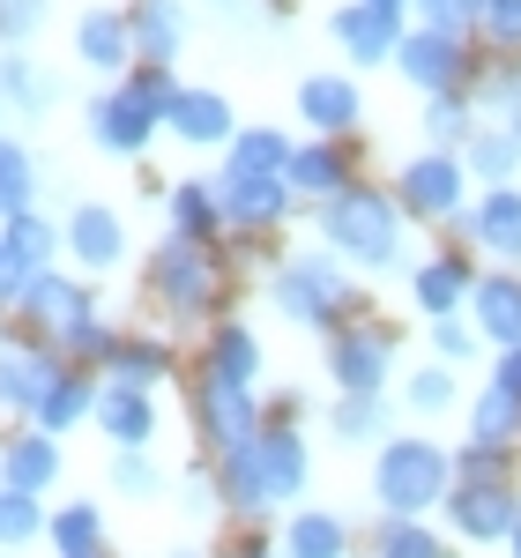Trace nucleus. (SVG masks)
<instances>
[{
	"label": "nucleus",
	"instance_id": "nucleus-1",
	"mask_svg": "<svg viewBox=\"0 0 521 558\" xmlns=\"http://www.w3.org/2000/svg\"><path fill=\"white\" fill-rule=\"evenodd\" d=\"M268 305L299 328H320V336H336L343 320H365V299L350 291L343 254H328V246H299V254L276 260L268 268Z\"/></svg>",
	"mask_w": 521,
	"mask_h": 558
},
{
	"label": "nucleus",
	"instance_id": "nucleus-2",
	"mask_svg": "<svg viewBox=\"0 0 521 558\" xmlns=\"http://www.w3.org/2000/svg\"><path fill=\"white\" fill-rule=\"evenodd\" d=\"M320 246L343 254V268H373V276L402 268V209H395V194L358 179L336 202H320Z\"/></svg>",
	"mask_w": 521,
	"mask_h": 558
},
{
	"label": "nucleus",
	"instance_id": "nucleus-3",
	"mask_svg": "<svg viewBox=\"0 0 521 558\" xmlns=\"http://www.w3.org/2000/svg\"><path fill=\"white\" fill-rule=\"evenodd\" d=\"M455 492V454L425 439V432H402V439H380V462H373V499L380 514L402 521H425L433 507H447Z\"/></svg>",
	"mask_w": 521,
	"mask_h": 558
},
{
	"label": "nucleus",
	"instance_id": "nucleus-4",
	"mask_svg": "<svg viewBox=\"0 0 521 558\" xmlns=\"http://www.w3.org/2000/svg\"><path fill=\"white\" fill-rule=\"evenodd\" d=\"M149 299L179 313V320H209L223 299V260L217 246H202V239H172L165 231V246L149 254Z\"/></svg>",
	"mask_w": 521,
	"mask_h": 558
},
{
	"label": "nucleus",
	"instance_id": "nucleus-5",
	"mask_svg": "<svg viewBox=\"0 0 521 558\" xmlns=\"http://www.w3.org/2000/svg\"><path fill=\"white\" fill-rule=\"evenodd\" d=\"M470 186L477 179L462 172V157L455 149H425V157H410L402 172H395V209L402 216H425V223H462V209H470Z\"/></svg>",
	"mask_w": 521,
	"mask_h": 558
},
{
	"label": "nucleus",
	"instance_id": "nucleus-6",
	"mask_svg": "<svg viewBox=\"0 0 521 558\" xmlns=\"http://www.w3.org/2000/svg\"><path fill=\"white\" fill-rule=\"evenodd\" d=\"M521 521V484L514 476H455L447 492V529L462 544H507Z\"/></svg>",
	"mask_w": 521,
	"mask_h": 558
},
{
	"label": "nucleus",
	"instance_id": "nucleus-7",
	"mask_svg": "<svg viewBox=\"0 0 521 558\" xmlns=\"http://www.w3.org/2000/svg\"><path fill=\"white\" fill-rule=\"evenodd\" d=\"M395 373V328L388 320H343L328 336V380L336 395H380Z\"/></svg>",
	"mask_w": 521,
	"mask_h": 558
},
{
	"label": "nucleus",
	"instance_id": "nucleus-8",
	"mask_svg": "<svg viewBox=\"0 0 521 558\" xmlns=\"http://www.w3.org/2000/svg\"><path fill=\"white\" fill-rule=\"evenodd\" d=\"M395 75L425 97H447V89H470L477 83V60H470V38H439V31H402L395 45Z\"/></svg>",
	"mask_w": 521,
	"mask_h": 558
},
{
	"label": "nucleus",
	"instance_id": "nucleus-9",
	"mask_svg": "<svg viewBox=\"0 0 521 558\" xmlns=\"http://www.w3.org/2000/svg\"><path fill=\"white\" fill-rule=\"evenodd\" d=\"M157 128H165V112H157L134 83H112V89H97V97H89V142H97V149H112V157H142Z\"/></svg>",
	"mask_w": 521,
	"mask_h": 558
},
{
	"label": "nucleus",
	"instance_id": "nucleus-10",
	"mask_svg": "<svg viewBox=\"0 0 521 558\" xmlns=\"http://www.w3.org/2000/svg\"><path fill=\"white\" fill-rule=\"evenodd\" d=\"M217 209H223V231H276L283 216L299 209V194H291V179H254V172H223L217 179Z\"/></svg>",
	"mask_w": 521,
	"mask_h": 558
},
{
	"label": "nucleus",
	"instance_id": "nucleus-11",
	"mask_svg": "<svg viewBox=\"0 0 521 558\" xmlns=\"http://www.w3.org/2000/svg\"><path fill=\"white\" fill-rule=\"evenodd\" d=\"M260 410L254 402V387H231V380H194V425H202V439H209V454H223V447H246L260 432Z\"/></svg>",
	"mask_w": 521,
	"mask_h": 558
},
{
	"label": "nucleus",
	"instance_id": "nucleus-12",
	"mask_svg": "<svg viewBox=\"0 0 521 558\" xmlns=\"http://www.w3.org/2000/svg\"><path fill=\"white\" fill-rule=\"evenodd\" d=\"M15 313L31 320L45 336V350H60V336L75 328V320H89L97 305H89V291L83 283H68V276H52V268H38L31 283H23V299H15Z\"/></svg>",
	"mask_w": 521,
	"mask_h": 558
},
{
	"label": "nucleus",
	"instance_id": "nucleus-13",
	"mask_svg": "<svg viewBox=\"0 0 521 558\" xmlns=\"http://www.w3.org/2000/svg\"><path fill=\"white\" fill-rule=\"evenodd\" d=\"M260 470H268V492H276V507L283 499H305V484H313V447H305V432L299 417H260Z\"/></svg>",
	"mask_w": 521,
	"mask_h": 558
},
{
	"label": "nucleus",
	"instance_id": "nucleus-14",
	"mask_svg": "<svg viewBox=\"0 0 521 558\" xmlns=\"http://www.w3.org/2000/svg\"><path fill=\"white\" fill-rule=\"evenodd\" d=\"M462 231H470V246H484L499 268H521V186H484L477 202L462 209Z\"/></svg>",
	"mask_w": 521,
	"mask_h": 558
},
{
	"label": "nucleus",
	"instance_id": "nucleus-15",
	"mask_svg": "<svg viewBox=\"0 0 521 558\" xmlns=\"http://www.w3.org/2000/svg\"><path fill=\"white\" fill-rule=\"evenodd\" d=\"M291 194H299L305 209H320V202H336L343 186H358V165H350L343 142H328V134H313V142H299L291 149Z\"/></svg>",
	"mask_w": 521,
	"mask_h": 558
},
{
	"label": "nucleus",
	"instance_id": "nucleus-16",
	"mask_svg": "<svg viewBox=\"0 0 521 558\" xmlns=\"http://www.w3.org/2000/svg\"><path fill=\"white\" fill-rule=\"evenodd\" d=\"M328 38L343 45L358 68H380V60H395V45H402V15L373 8V0H350V8L328 15Z\"/></svg>",
	"mask_w": 521,
	"mask_h": 558
},
{
	"label": "nucleus",
	"instance_id": "nucleus-17",
	"mask_svg": "<svg viewBox=\"0 0 521 558\" xmlns=\"http://www.w3.org/2000/svg\"><path fill=\"white\" fill-rule=\"evenodd\" d=\"M299 120L320 128L328 142H350L358 120H365V89L350 83V75H305L299 83Z\"/></svg>",
	"mask_w": 521,
	"mask_h": 558
},
{
	"label": "nucleus",
	"instance_id": "nucleus-18",
	"mask_svg": "<svg viewBox=\"0 0 521 558\" xmlns=\"http://www.w3.org/2000/svg\"><path fill=\"white\" fill-rule=\"evenodd\" d=\"M254 439H260V432H254ZM254 439L217 454V499H223V514H239V521H260L268 507H276V492H268V470H260V447H254Z\"/></svg>",
	"mask_w": 521,
	"mask_h": 558
},
{
	"label": "nucleus",
	"instance_id": "nucleus-19",
	"mask_svg": "<svg viewBox=\"0 0 521 558\" xmlns=\"http://www.w3.org/2000/svg\"><path fill=\"white\" fill-rule=\"evenodd\" d=\"M165 128H172L179 142H194V149H231L239 112H231V97H223V89H179L172 112H165Z\"/></svg>",
	"mask_w": 521,
	"mask_h": 558
},
{
	"label": "nucleus",
	"instance_id": "nucleus-20",
	"mask_svg": "<svg viewBox=\"0 0 521 558\" xmlns=\"http://www.w3.org/2000/svg\"><path fill=\"white\" fill-rule=\"evenodd\" d=\"M112 447H149L157 439V402L149 387H120V380H97V410H89Z\"/></svg>",
	"mask_w": 521,
	"mask_h": 558
},
{
	"label": "nucleus",
	"instance_id": "nucleus-21",
	"mask_svg": "<svg viewBox=\"0 0 521 558\" xmlns=\"http://www.w3.org/2000/svg\"><path fill=\"white\" fill-rule=\"evenodd\" d=\"M470 320H477L484 343L521 350V276H514V268H499V276H477V291H470Z\"/></svg>",
	"mask_w": 521,
	"mask_h": 558
},
{
	"label": "nucleus",
	"instance_id": "nucleus-22",
	"mask_svg": "<svg viewBox=\"0 0 521 558\" xmlns=\"http://www.w3.org/2000/svg\"><path fill=\"white\" fill-rule=\"evenodd\" d=\"M60 239H68V254L83 260V268H120V254H128V231H120V216L105 209V202H83Z\"/></svg>",
	"mask_w": 521,
	"mask_h": 558
},
{
	"label": "nucleus",
	"instance_id": "nucleus-23",
	"mask_svg": "<svg viewBox=\"0 0 521 558\" xmlns=\"http://www.w3.org/2000/svg\"><path fill=\"white\" fill-rule=\"evenodd\" d=\"M52 476H60V439H52V432H15V439L0 447V484H8V492H31V499H38Z\"/></svg>",
	"mask_w": 521,
	"mask_h": 558
},
{
	"label": "nucleus",
	"instance_id": "nucleus-24",
	"mask_svg": "<svg viewBox=\"0 0 521 558\" xmlns=\"http://www.w3.org/2000/svg\"><path fill=\"white\" fill-rule=\"evenodd\" d=\"M477 291V268L462 254H439V260H425L417 276H410V299L425 305V320H447V313H462V299Z\"/></svg>",
	"mask_w": 521,
	"mask_h": 558
},
{
	"label": "nucleus",
	"instance_id": "nucleus-25",
	"mask_svg": "<svg viewBox=\"0 0 521 558\" xmlns=\"http://www.w3.org/2000/svg\"><path fill=\"white\" fill-rule=\"evenodd\" d=\"M75 52H83L97 75H128V68H134V31H128V15L89 8L83 23H75Z\"/></svg>",
	"mask_w": 521,
	"mask_h": 558
},
{
	"label": "nucleus",
	"instance_id": "nucleus-26",
	"mask_svg": "<svg viewBox=\"0 0 521 558\" xmlns=\"http://www.w3.org/2000/svg\"><path fill=\"white\" fill-rule=\"evenodd\" d=\"M60 380V350H0V410H38Z\"/></svg>",
	"mask_w": 521,
	"mask_h": 558
},
{
	"label": "nucleus",
	"instance_id": "nucleus-27",
	"mask_svg": "<svg viewBox=\"0 0 521 558\" xmlns=\"http://www.w3.org/2000/svg\"><path fill=\"white\" fill-rule=\"evenodd\" d=\"M165 216H172V239H202V246H217V239H223L217 179H179L172 194H165Z\"/></svg>",
	"mask_w": 521,
	"mask_h": 558
},
{
	"label": "nucleus",
	"instance_id": "nucleus-28",
	"mask_svg": "<svg viewBox=\"0 0 521 558\" xmlns=\"http://www.w3.org/2000/svg\"><path fill=\"white\" fill-rule=\"evenodd\" d=\"M202 373H209V380H231V387H254V373H260L254 328H246V320H217V328H209V350H202Z\"/></svg>",
	"mask_w": 521,
	"mask_h": 558
},
{
	"label": "nucleus",
	"instance_id": "nucleus-29",
	"mask_svg": "<svg viewBox=\"0 0 521 558\" xmlns=\"http://www.w3.org/2000/svg\"><path fill=\"white\" fill-rule=\"evenodd\" d=\"M128 31H134V52H142V60L172 68V52L186 45V8H179V0H134Z\"/></svg>",
	"mask_w": 521,
	"mask_h": 558
},
{
	"label": "nucleus",
	"instance_id": "nucleus-30",
	"mask_svg": "<svg viewBox=\"0 0 521 558\" xmlns=\"http://www.w3.org/2000/svg\"><path fill=\"white\" fill-rule=\"evenodd\" d=\"M283 558H350V521L328 507H299L283 521Z\"/></svg>",
	"mask_w": 521,
	"mask_h": 558
},
{
	"label": "nucleus",
	"instance_id": "nucleus-31",
	"mask_svg": "<svg viewBox=\"0 0 521 558\" xmlns=\"http://www.w3.org/2000/svg\"><path fill=\"white\" fill-rule=\"evenodd\" d=\"M291 134L283 128H239L231 134V149H223V172H254V179H283L291 172Z\"/></svg>",
	"mask_w": 521,
	"mask_h": 558
},
{
	"label": "nucleus",
	"instance_id": "nucleus-32",
	"mask_svg": "<svg viewBox=\"0 0 521 558\" xmlns=\"http://www.w3.org/2000/svg\"><path fill=\"white\" fill-rule=\"evenodd\" d=\"M89 410H97V380H89L83 365H60V380L45 387V402L31 410V417H38V432H52V439H60L68 425H83Z\"/></svg>",
	"mask_w": 521,
	"mask_h": 558
},
{
	"label": "nucleus",
	"instance_id": "nucleus-33",
	"mask_svg": "<svg viewBox=\"0 0 521 558\" xmlns=\"http://www.w3.org/2000/svg\"><path fill=\"white\" fill-rule=\"evenodd\" d=\"M462 172L477 179V186H514L521 172V142L507 128H477L470 142H462Z\"/></svg>",
	"mask_w": 521,
	"mask_h": 558
},
{
	"label": "nucleus",
	"instance_id": "nucleus-34",
	"mask_svg": "<svg viewBox=\"0 0 521 558\" xmlns=\"http://www.w3.org/2000/svg\"><path fill=\"white\" fill-rule=\"evenodd\" d=\"M470 439H484V447H521V395L484 380V395L470 402Z\"/></svg>",
	"mask_w": 521,
	"mask_h": 558
},
{
	"label": "nucleus",
	"instance_id": "nucleus-35",
	"mask_svg": "<svg viewBox=\"0 0 521 558\" xmlns=\"http://www.w3.org/2000/svg\"><path fill=\"white\" fill-rule=\"evenodd\" d=\"M470 134H477V97H470V89L425 97V142H433V149H455V157H462Z\"/></svg>",
	"mask_w": 521,
	"mask_h": 558
},
{
	"label": "nucleus",
	"instance_id": "nucleus-36",
	"mask_svg": "<svg viewBox=\"0 0 521 558\" xmlns=\"http://www.w3.org/2000/svg\"><path fill=\"white\" fill-rule=\"evenodd\" d=\"M105 365H112V380H120V387H157L165 373H172V350L149 343V336H120Z\"/></svg>",
	"mask_w": 521,
	"mask_h": 558
},
{
	"label": "nucleus",
	"instance_id": "nucleus-37",
	"mask_svg": "<svg viewBox=\"0 0 521 558\" xmlns=\"http://www.w3.org/2000/svg\"><path fill=\"white\" fill-rule=\"evenodd\" d=\"M45 536H52V551L60 558H83V551H105V514L75 499V507H60V514L45 521Z\"/></svg>",
	"mask_w": 521,
	"mask_h": 558
},
{
	"label": "nucleus",
	"instance_id": "nucleus-38",
	"mask_svg": "<svg viewBox=\"0 0 521 558\" xmlns=\"http://www.w3.org/2000/svg\"><path fill=\"white\" fill-rule=\"evenodd\" d=\"M328 432H336L343 447H365V439H380V432H388V402H380V395H336Z\"/></svg>",
	"mask_w": 521,
	"mask_h": 558
},
{
	"label": "nucleus",
	"instance_id": "nucleus-39",
	"mask_svg": "<svg viewBox=\"0 0 521 558\" xmlns=\"http://www.w3.org/2000/svg\"><path fill=\"white\" fill-rule=\"evenodd\" d=\"M31 194H38V157H31L23 142H8V134H0V223L31 209Z\"/></svg>",
	"mask_w": 521,
	"mask_h": 558
},
{
	"label": "nucleus",
	"instance_id": "nucleus-40",
	"mask_svg": "<svg viewBox=\"0 0 521 558\" xmlns=\"http://www.w3.org/2000/svg\"><path fill=\"white\" fill-rule=\"evenodd\" d=\"M0 239H8V246H15V260H23V268H31V276H38L45 260L60 254V246H68V239H60V223H45L38 209H23V216H8V231H0Z\"/></svg>",
	"mask_w": 521,
	"mask_h": 558
},
{
	"label": "nucleus",
	"instance_id": "nucleus-41",
	"mask_svg": "<svg viewBox=\"0 0 521 558\" xmlns=\"http://www.w3.org/2000/svg\"><path fill=\"white\" fill-rule=\"evenodd\" d=\"M373 558H447V544H439L425 521L388 514V521H380V536H373Z\"/></svg>",
	"mask_w": 521,
	"mask_h": 558
},
{
	"label": "nucleus",
	"instance_id": "nucleus-42",
	"mask_svg": "<svg viewBox=\"0 0 521 558\" xmlns=\"http://www.w3.org/2000/svg\"><path fill=\"white\" fill-rule=\"evenodd\" d=\"M0 97H8V105H23V112H45L60 89L45 83V75L31 68V60H23V52H8V60H0Z\"/></svg>",
	"mask_w": 521,
	"mask_h": 558
},
{
	"label": "nucleus",
	"instance_id": "nucleus-43",
	"mask_svg": "<svg viewBox=\"0 0 521 558\" xmlns=\"http://www.w3.org/2000/svg\"><path fill=\"white\" fill-rule=\"evenodd\" d=\"M402 402H410L417 417H439V410H455V365H417V373L402 380Z\"/></svg>",
	"mask_w": 521,
	"mask_h": 558
},
{
	"label": "nucleus",
	"instance_id": "nucleus-44",
	"mask_svg": "<svg viewBox=\"0 0 521 558\" xmlns=\"http://www.w3.org/2000/svg\"><path fill=\"white\" fill-rule=\"evenodd\" d=\"M45 507L31 499V492H8L0 484V544H31V536H45Z\"/></svg>",
	"mask_w": 521,
	"mask_h": 558
},
{
	"label": "nucleus",
	"instance_id": "nucleus-45",
	"mask_svg": "<svg viewBox=\"0 0 521 558\" xmlns=\"http://www.w3.org/2000/svg\"><path fill=\"white\" fill-rule=\"evenodd\" d=\"M477 320H462V313H447V320H433V350H439V365H470L477 357Z\"/></svg>",
	"mask_w": 521,
	"mask_h": 558
},
{
	"label": "nucleus",
	"instance_id": "nucleus-46",
	"mask_svg": "<svg viewBox=\"0 0 521 558\" xmlns=\"http://www.w3.org/2000/svg\"><path fill=\"white\" fill-rule=\"evenodd\" d=\"M112 484L128 492V499H157V484H165V470L142 454V447H120V462H112Z\"/></svg>",
	"mask_w": 521,
	"mask_h": 558
},
{
	"label": "nucleus",
	"instance_id": "nucleus-47",
	"mask_svg": "<svg viewBox=\"0 0 521 558\" xmlns=\"http://www.w3.org/2000/svg\"><path fill=\"white\" fill-rule=\"evenodd\" d=\"M514 454H521V447H484V439H462L455 476H514Z\"/></svg>",
	"mask_w": 521,
	"mask_h": 558
},
{
	"label": "nucleus",
	"instance_id": "nucleus-48",
	"mask_svg": "<svg viewBox=\"0 0 521 558\" xmlns=\"http://www.w3.org/2000/svg\"><path fill=\"white\" fill-rule=\"evenodd\" d=\"M477 31L499 45V52H514V45H521V0H484V23H477Z\"/></svg>",
	"mask_w": 521,
	"mask_h": 558
},
{
	"label": "nucleus",
	"instance_id": "nucleus-49",
	"mask_svg": "<svg viewBox=\"0 0 521 558\" xmlns=\"http://www.w3.org/2000/svg\"><path fill=\"white\" fill-rule=\"evenodd\" d=\"M45 23V0H0V38H31Z\"/></svg>",
	"mask_w": 521,
	"mask_h": 558
},
{
	"label": "nucleus",
	"instance_id": "nucleus-50",
	"mask_svg": "<svg viewBox=\"0 0 521 558\" xmlns=\"http://www.w3.org/2000/svg\"><path fill=\"white\" fill-rule=\"evenodd\" d=\"M23 283H31V268H23V260H15V246L0 239V305H8V313H15V299H23Z\"/></svg>",
	"mask_w": 521,
	"mask_h": 558
},
{
	"label": "nucleus",
	"instance_id": "nucleus-51",
	"mask_svg": "<svg viewBox=\"0 0 521 558\" xmlns=\"http://www.w3.org/2000/svg\"><path fill=\"white\" fill-rule=\"evenodd\" d=\"M492 387L521 395V350H499V365H492Z\"/></svg>",
	"mask_w": 521,
	"mask_h": 558
},
{
	"label": "nucleus",
	"instance_id": "nucleus-52",
	"mask_svg": "<svg viewBox=\"0 0 521 558\" xmlns=\"http://www.w3.org/2000/svg\"><path fill=\"white\" fill-rule=\"evenodd\" d=\"M507 558H521V521H514V536H507Z\"/></svg>",
	"mask_w": 521,
	"mask_h": 558
},
{
	"label": "nucleus",
	"instance_id": "nucleus-53",
	"mask_svg": "<svg viewBox=\"0 0 521 558\" xmlns=\"http://www.w3.org/2000/svg\"><path fill=\"white\" fill-rule=\"evenodd\" d=\"M373 8H388V15H402V8H410V0H373Z\"/></svg>",
	"mask_w": 521,
	"mask_h": 558
},
{
	"label": "nucleus",
	"instance_id": "nucleus-54",
	"mask_svg": "<svg viewBox=\"0 0 521 558\" xmlns=\"http://www.w3.org/2000/svg\"><path fill=\"white\" fill-rule=\"evenodd\" d=\"M179 558H209V551H179Z\"/></svg>",
	"mask_w": 521,
	"mask_h": 558
},
{
	"label": "nucleus",
	"instance_id": "nucleus-55",
	"mask_svg": "<svg viewBox=\"0 0 521 558\" xmlns=\"http://www.w3.org/2000/svg\"><path fill=\"white\" fill-rule=\"evenodd\" d=\"M83 558H105V551H83Z\"/></svg>",
	"mask_w": 521,
	"mask_h": 558
},
{
	"label": "nucleus",
	"instance_id": "nucleus-56",
	"mask_svg": "<svg viewBox=\"0 0 521 558\" xmlns=\"http://www.w3.org/2000/svg\"><path fill=\"white\" fill-rule=\"evenodd\" d=\"M0 112H8V97H0Z\"/></svg>",
	"mask_w": 521,
	"mask_h": 558
},
{
	"label": "nucleus",
	"instance_id": "nucleus-57",
	"mask_svg": "<svg viewBox=\"0 0 521 558\" xmlns=\"http://www.w3.org/2000/svg\"><path fill=\"white\" fill-rule=\"evenodd\" d=\"M223 8H231V0H223Z\"/></svg>",
	"mask_w": 521,
	"mask_h": 558
},
{
	"label": "nucleus",
	"instance_id": "nucleus-58",
	"mask_svg": "<svg viewBox=\"0 0 521 558\" xmlns=\"http://www.w3.org/2000/svg\"><path fill=\"white\" fill-rule=\"evenodd\" d=\"M276 558H283V551H276Z\"/></svg>",
	"mask_w": 521,
	"mask_h": 558
}]
</instances>
